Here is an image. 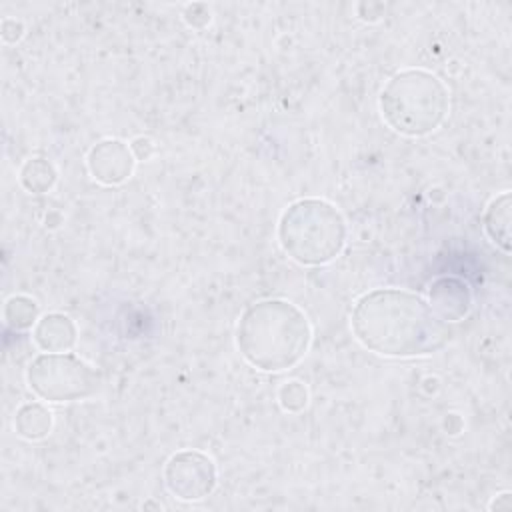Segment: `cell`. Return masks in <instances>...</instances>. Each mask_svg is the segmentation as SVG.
I'll use <instances>...</instances> for the list:
<instances>
[{"label":"cell","instance_id":"13","mask_svg":"<svg viewBox=\"0 0 512 512\" xmlns=\"http://www.w3.org/2000/svg\"><path fill=\"white\" fill-rule=\"evenodd\" d=\"M4 322L12 330H28L36 326L38 322V304L34 298L24 296V294H14L4 302L2 310Z\"/></svg>","mask_w":512,"mask_h":512},{"label":"cell","instance_id":"3","mask_svg":"<svg viewBox=\"0 0 512 512\" xmlns=\"http://www.w3.org/2000/svg\"><path fill=\"white\" fill-rule=\"evenodd\" d=\"M378 108L394 132L420 138L444 124L450 112V90L436 74L406 68L384 84Z\"/></svg>","mask_w":512,"mask_h":512},{"label":"cell","instance_id":"10","mask_svg":"<svg viewBox=\"0 0 512 512\" xmlns=\"http://www.w3.org/2000/svg\"><path fill=\"white\" fill-rule=\"evenodd\" d=\"M510 210H512V196L510 192H502L490 200L484 210L482 226L486 236L506 254L512 250L510 242Z\"/></svg>","mask_w":512,"mask_h":512},{"label":"cell","instance_id":"12","mask_svg":"<svg viewBox=\"0 0 512 512\" xmlns=\"http://www.w3.org/2000/svg\"><path fill=\"white\" fill-rule=\"evenodd\" d=\"M56 178H58V172L54 164L40 156L26 160L18 174L22 188L30 194H44L52 190V186L56 184Z\"/></svg>","mask_w":512,"mask_h":512},{"label":"cell","instance_id":"8","mask_svg":"<svg viewBox=\"0 0 512 512\" xmlns=\"http://www.w3.org/2000/svg\"><path fill=\"white\" fill-rule=\"evenodd\" d=\"M430 308L444 322H458L472 308V294L464 280L442 276L430 284Z\"/></svg>","mask_w":512,"mask_h":512},{"label":"cell","instance_id":"2","mask_svg":"<svg viewBox=\"0 0 512 512\" xmlns=\"http://www.w3.org/2000/svg\"><path fill=\"white\" fill-rule=\"evenodd\" d=\"M312 328L306 314L292 302L268 298L250 304L236 324V348L258 370L282 372L296 366L308 352Z\"/></svg>","mask_w":512,"mask_h":512},{"label":"cell","instance_id":"16","mask_svg":"<svg viewBox=\"0 0 512 512\" xmlns=\"http://www.w3.org/2000/svg\"><path fill=\"white\" fill-rule=\"evenodd\" d=\"M0 32H2V40L4 42L14 44V42H18L24 36V24L20 20H16V18H4L2 26H0Z\"/></svg>","mask_w":512,"mask_h":512},{"label":"cell","instance_id":"6","mask_svg":"<svg viewBox=\"0 0 512 512\" xmlns=\"http://www.w3.org/2000/svg\"><path fill=\"white\" fill-rule=\"evenodd\" d=\"M218 472L214 460L200 450H180L164 466V484L180 500L196 502L216 488Z\"/></svg>","mask_w":512,"mask_h":512},{"label":"cell","instance_id":"9","mask_svg":"<svg viewBox=\"0 0 512 512\" xmlns=\"http://www.w3.org/2000/svg\"><path fill=\"white\" fill-rule=\"evenodd\" d=\"M32 338L42 352H68L76 344L78 330L70 316L50 312L38 318Z\"/></svg>","mask_w":512,"mask_h":512},{"label":"cell","instance_id":"4","mask_svg":"<svg viewBox=\"0 0 512 512\" xmlns=\"http://www.w3.org/2000/svg\"><path fill=\"white\" fill-rule=\"evenodd\" d=\"M348 228L342 212L322 198H300L278 220V242L302 266H324L340 256Z\"/></svg>","mask_w":512,"mask_h":512},{"label":"cell","instance_id":"15","mask_svg":"<svg viewBox=\"0 0 512 512\" xmlns=\"http://www.w3.org/2000/svg\"><path fill=\"white\" fill-rule=\"evenodd\" d=\"M184 22L192 28H204L210 24L212 20V14H210V8L208 4H202V2H194V4H188L184 8Z\"/></svg>","mask_w":512,"mask_h":512},{"label":"cell","instance_id":"1","mask_svg":"<svg viewBox=\"0 0 512 512\" xmlns=\"http://www.w3.org/2000/svg\"><path fill=\"white\" fill-rule=\"evenodd\" d=\"M356 340L380 356L414 358L442 350L452 330L430 304L402 288H376L362 294L350 314Z\"/></svg>","mask_w":512,"mask_h":512},{"label":"cell","instance_id":"17","mask_svg":"<svg viewBox=\"0 0 512 512\" xmlns=\"http://www.w3.org/2000/svg\"><path fill=\"white\" fill-rule=\"evenodd\" d=\"M130 150H132V156L138 160H148L152 154H154V142L146 136H136L130 144Z\"/></svg>","mask_w":512,"mask_h":512},{"label":"cell","instance_id":"5","mask_svg":"<svg viewBox=\"0 0 512 512\" xmlns=\"http://www.w3.org/2000/svg\"><path fill=\"white\" fill-rule=\"evenodd\" d=\"M26 382L40 400L74 402L94 396L100 390L102 376L72 352H44L30 362Z\"/></svg>","mask_w":512,"mask_h":512},{"label":"cell","instance_id":"11","mask_svg":"<svg viewBox=\"0 0 512 512\" xmlns=\"http://www.w3.org/2000/svg\"><path fill=\"white\" fill-rule=\"evenodd\" d=\"M52 412L40 402H26L14 414V430L24 440H42L52 430Z\"/></svg>","mask_w":512,"mask_h":512},{"label":"cell","instance_id":"7","mask_svg":"<svg viewBox=\"0 0 512 512\" xmlns=\"http://www.w3.org/2000/svg\"><path fill=\"white\" fill-rule=\"evenodd\" d=\"M90 176L104 186H118L126 182L136 166V158L126 142L106 138L94 144L86 156Z\"/></svg>","mask_w":512,"mask_h":512},{"label":"cell","instance_id":"18","mask_svg":"<svg viewBox=\"0 0 512 512\" xmlns=\"http://www.w3.org/2000/svg\"><path fill=\"white\" fill-rule=\"evenodd\" d=\"M490 510H510L512 508V496L510 492H502L498 494L490 504H488Z\"/></svg>","mask_w":512,"mask_h":512},{"label":"cell","instance_id":"14","mask_svg":"<svg viewBox=\"0 0 512 512\" xmlns=\"http://www.w3.org/2000/svg\"><path fill=\"white\" fill-rule=\"evenodd\" d=\"M278 402L286 412H300L308 404V390L302 382L290 380L280 388Z\"/></svg>","mask_w":512,"mask_h":512}]
</instances>
